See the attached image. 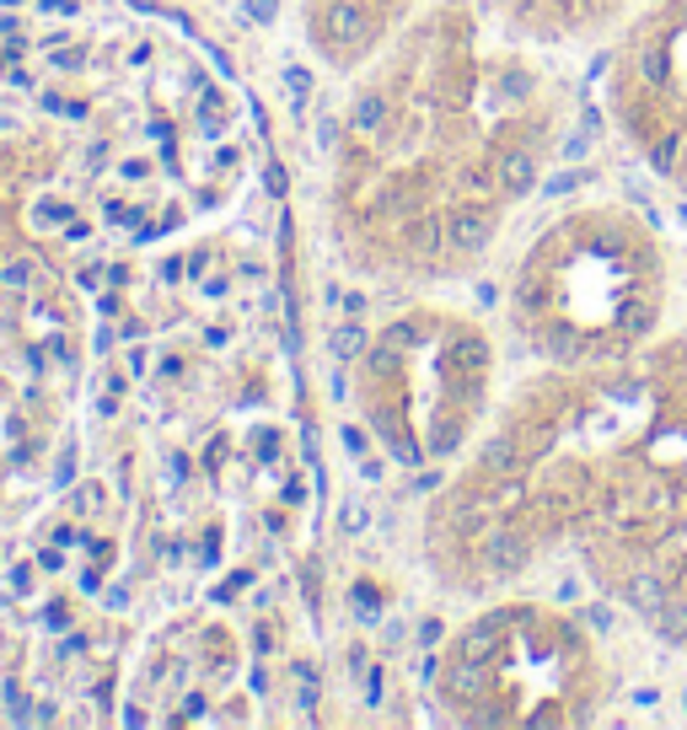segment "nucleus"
<instances>
[{
  "label": "nucleus",
  "mask_w": 687,
  "mask_h": 730,
  "mask_svg": "<svg viewBox=\"0 0 687 730\" xmlns=\"http://www.w3.org/2000/svg\"><path fill=\"white\" fill-rule=\"evenodd\" d=\"M580 124L569 55L516 38L489 0L419 5L328 134V237L344 268L436 290L473 279L543 194Z\"/></svg>",
  "instance_id": "1"
},
{
  "label": "nucleus",
  "mask_w": 687,
  "mask_h": 730,
  "mask_svg": "<svg viewBox=\"0 0 687 730\" xmlns=\"http://www.w3.org/2000/svg\"><path fill=\"white\" fill-rule=\"evenodd\" d=\"M687 505V333L613 366H532L425 505L440 591L484 601L554 564L585 581Z\"/></svg>",
  "instance_id": "2"
},
{
  "label": "nucleus",
  "mask_w": 687,
  "mask_h": 730,
  "mask_svg": "<svg viewBox=\"0 0 687 730\" xmlns=\"http://www.w3.org/2000/svg\"><path fill=\"white\" fill-rule=\"evenodd\" d=\"M683 268L666 226L591 194L526 231L500 285V333L526 366H613L677 328Z\"/></svg>",
  "instance_id": "3"
},
{
  "label": "nucleus",
  "mask_w": 687,
  "mask_h": 730,
  "mask_svg": "<svg viewBox=\"0 0 687 730\" xmlns=\"http://www.w3.org/2000/svg\"><path fill=\"white\" fill-rule=\"evenodd\" d=\"M500 333L478 312L419 296L355 333L344 398L387 463L451 467L500 408Z\"/></svg>",
  "instance_id": "4"
},
{
  "label": "nucleus",
  "mask_w": 687,
  "mask_h": 730,
  "mask_svg": "<svg viewBox=\"0 0 687 730\" xmlns=\"http://www.w3.org/2000/svg\"><path fill=\"white\" fill-rule=\"evenodd\" d=\"M425 693L440 720L473 730L591 726L613 698V656L580 612L500 591L440 639Z\"/></svg>",
  "instance_id": "5"
},
{
  "label": "nucleus",
  "mask_w": 687,
  "mask_h": 730,
  "mask_svg": "<svg viewBox=\"0 0 687 730\" xmlns=\"http://www.w3.org/2000/svg\"><path fill=\"white\" fill-rule=\"evenodd\" d=\"M602 113L628 156L687 200V0H644L602 44Z\"/></svg>",
  "instance_id": "6"
},
{
  "label": "nucleus",
  "mask_w": 687,
  "mask_h": 730,
  "mask_svg": "<svg viewBox=\"0 0 687 730\" xmlns=\"http://www.w3.org/2000/svg\"><path fill=\"white\" fill-rule=\"evenodd\" d=\"M500 11V22L554 55H580V49H602L644 0H489Z\"/></svg>",
  "instance_id": "7"
}]
</instances>
